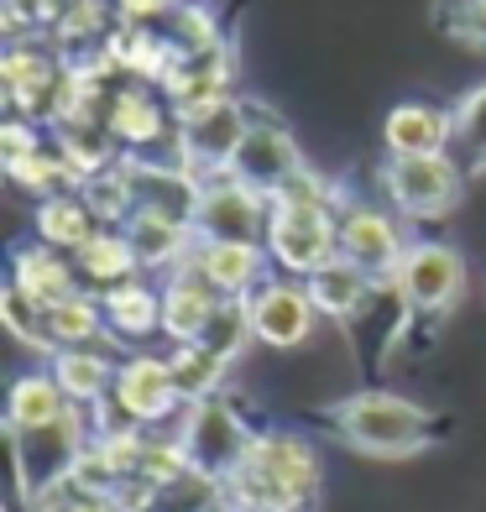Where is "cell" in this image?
Listing matches in <instances>:
<instances>
[{"label": "cell", "mask_w": 486, "mask_h": 512, "mask_svg": "<svg viewBox=\"0 0 486 512\" xmlns=\"http://www.w3.org/2000/svg\"><path fill=\"white\" fill-rule=\"evenodd\" d=\"M225 492L241 512H309L319 497V455L298 434H262L225 476Z\"/></svg>", "instance_id": "1"}, {"label": "cell", "mask_w": 486, "mask_h": 512, "mask_svg": "<svg viewBox=\"0 0 486 512\" xmlns=\"http://www.w3.org/2000/svg\"><path fill=\"white\" fill-rule=\"evenodd\" d=\"M330 418H335V429L351 450L382 455V460L413 455V450H424V439H429V413L419 403L398 398V392H356V398H345Z\"/></svg>", "instance_id": "2"}, {"label": "cell", "mask_w": 486, "mask_h": 512, "mask_svg": "<svg viewBox=\"0 0 486 512\" xmlns=\"http://www.w3.org/2000/svg\"><path fill=\"white\" fill-rule=\"evenodd\" d=\"M6 445H11V476L21 486V497H37L48 486H58L63 476H74V465L84 460L89 450L84 413L74 403L63 418H53L42 429H6Z\"/></svg>", "instance_id": "3"}, {"label": "cell", "mask_w": 486, "mask_h": 512, "mask_svg": "<svg viewBox=\"0 0 486 512\" xmlns=\"http://www.w3.org/2000/svg\"><path fill=\"white\" fill-rule=\"evenodd\" d=\"M267 256L293 277H314L330 262H340V220L330 204H293L272 199L267 225Z\"/></svg>", "instance_id": "4"}, {"label": "cell", "mask_w": 486, "mask_h": 512, "mask_svg": "<svg viewBox=\"0 0 486 512\" xmlns=\"http://www.w3.org/2000/svg\"><path fill=\"white\" fill-rule=\"evenodd\" d=\"M246 131H251V105L230 100V95L194 105V110H178V168L225 178L246 142Z\"/></svg>", "instance_id": "5"}, {"label": "cell", "mask_w": 486, "mask_h": 512, "mask_svg": "<svg viewBox=\"0 0 486 512\" xmlns=\"http://www.w3.org/2000/svg\"><path fill=\"white\" fill-rule=\"evenodd\" d=\"M382 189L408 220H439L460 204L466 178H460L455 157H445V152L439 157H387L382 162Z\"/></svg>", "instance_id": "6"}, {"label": "cell", "mask_w": 486, "mask_h": 512, "mask_svg": "<svg viewBox=\"0 0 486 512\" xmlns=\"http://www.w3.org/2000/svg\"><path fill=\"white\" fill-rule=\"evenodd\" d=\"M267 225H272V194L251 189L241 178H204L199 209H194V230L199 241H257L267 246Z\"/></svg>", "instance_id": "7"}, {"label": "cell", "mask_w": 486, "mask_h": 512, "mask_svg": "<svg viewBox=\"0 0 486 512\" xmlns=\"http://www.w3.org/2000/svg\"><path fill=\"white\" fill-rule=\"evenodd\" d=\"M392 283H398V293L413 309L445 314L455 298L466 293V262H460V251L445 246V241H413L403 251L398 272H392Z\"/></svg>", "instance_id": "8"}, {"label": "cell", "mask_w": 486, "mask_h": 512, "mask_svg": "<svg viewBox=\"0 0 486 512\" xmlns=\"http://www.w3.org/2000/svg\"><path fill=\"white\" fill-rule=\"evenodd\" d=\"M178 439L189 445V460L199 465V471H210L220 481L236 471V465L246 460V450H251V434L241 424V413L230 408V403H220V398L194 403L189 418H183V434Z\"/></svg>", "instance_id": "9"}, {"label": "cell", "mask_w": 486, "mask_h": 512, "mask_svg": "<svg viewBox=\"0 0 486 512\" xmlns=\"http://www.w3.org/2000/svg\"><path fill=\"white\" fill-rule=\"evenodd\" d=\"M251 309V330H257L262 345L272 351H293L314 335V319H319V304L309 283H262L257 293L246 298Z\"/></svg>", "instance_id": "10"}, {"label": "cell", "mask_w": 486, "mask_h": 512, "mask_svg": "<svg viewBox=\"0 0 486 512\" xmlns=\"http://www.w3.org/2000/svg\"><path fill=\"white\" fill-rule=\"evenodd\" d=\"M403 225L382 215L377 204H351L340 215V256L345 262H356L361 272H372V277H392L403 262Z\"/></svg>", "instance_id": "11"}, {"label": "cell", "mask_w": 486, "mask_h": 512, "mask_svg": "<svg viewBox=\"0 0 486 512\" xmlns=\"http://www.w3.org/2000/svg\"><path fill=\"white\" fill-rule=\"evenodd\" d=\"M110 403L121 408L136 429L147 424H162L183 398L173 387V366L157 361V356H131L121 361V371H115V387H110Z\"/></svg>", "instance_id": "12"}, {"label": "cell", "mask_w": 486, "mask_h": 512, "mask_svg": "<svg viewBox=\"0 0 486 512\" xmlns=\"http://www.w3.org/2000/svg\"><path fill=\"white\" fill-rule=\"evenodd\" d=\"M298 173H304V157H298L293 136L277 121H257V115H251V131H246L236 162H230V178H241V183H251V189H262V194H277Z\"/></svg>", "instance_id": "13"}, {"label": "cell", "mask_w": 486, "mask_h": 512, "mask_svg": "<svg viewBox=\"0 0 486 512\" xmlns=\"http://www.w3.org/2000/svg\"><path fill=\"white\" fill-rule=\"evenodd\" d=\"M225 293L194 267V256L183 267H173L168 288H162V335H173L178 345L189 340H204V330H210V319L220 314Z\"/></svg>", "instance_id": "14"}, {"label": "cell", "mask_w": 486, "mask_h": 512, "mask_svg": "<svg viewBox=\"0 0 486 512\" xmlns=\"http://www.w3.org/2000/svg\"><path fill=\"white\" fill-rule=\"evenodd\" d=\"M455 142V110H439L424 100L392 105L382 121V147L387 157H439Z\"/></svg>", "instance_id": "15"}, {"label": "cell", "mask_w": 486, "mask_h": 512, "mask_svg": "<svg viewBox=\"0 0 486 512\" xmlns=\"http://www.w3.org/2000/svg\"><path fill=\"white\" fill-rule=\"evenodd\" d=\"M225 84H230V48L215 42L204 53H178L162 74V89L178 110H194V105H210V100H225Z\"/></svg>", "instance_id": "16"}, {"label": "cell", "mask_w": 486, "mask_h": 512, "mask_svg": "<svg viewBox=\"0 0 486 512\" xmlns=\"http://www.w3.org/2000/svg\"><path fill=\"white\" fill-rule=\"evenodd\" d=\"M126 241L142 267H183L199 251V230L189 220L157 215V209H136L126 220Z\"/></svg>", "instance_id": "17"}, {"label": "cell", "mask_w": 486, "mask_h": 512, "mask_svg": "<svg viewBox=\"0 0 486 512\" xmlns=\"http://www.w3.org/2000/svg\"><path fill=\"white\" fill-rule=\"evenodd\" d=\"M194 267L210 277L225 298H251V293L262 288L267 251H262L257 241H199Z\"/></svg>", "instance_id": "18"}, {"label": "cell", "mask_w": 486, "mask_h": 512, "mask_svg": "<svg viewBox=\"0 0 486 512\" xmlns=\"http://www.w3.org/2000/svg\"><path fill=\"white\" fill-rule=\"evenodd\" d=\"M11 283L27 293V298H37L42 309H53V304H63V298L84 293V288H79V267H68L48 241L21 246V251L11 256Z\"/></svg>", "instance_id": "19"}, {"label": "cell", "mask_w": 486, "mask_h": 512, "mask_svg": "<svg viewBox=\"0 0 486 512\" xmlns=\"http://www.w3.org/2000/svg\"><path fill=\"white\" fill-rule=\"evenodd\" d=\"M115 371H121V366H115L105 351H95V345H68V351H53V377L68 392V403L95 408L100 398H110Z\"/></svg>", "instance_id": "20"}, {"label": "cell", "mask_w": 486, "mask_h": 512, "mask_svg": "<svg viewBox=\"0 0 486 512\" xmlns=\"http://www.w3.org/2000/svg\"><path fill=\"white\" fill-rule=\"evenodd\" d=\"M100 309H105V330L121 335V340H142V335L162 330V293L147 288L142 277L105 288L100 293Z\"/></svg>", "instance_id": "21"}, {"label": "cell", "mask_w": 486, "mask_h": 512, "mask_svg": "<svg viewBox=\"0 0 486 512\" xmlns=\"http://www.w3.org/2000/svg\"><path fill=\"white\" fill-rule=\"evenodd\" d=\"M309 283V293H314V304H319V314H330V319H356L366 304H372V288H377V277L372 272H361L356 262H330L324 272H314V277H304Z\"/></svg>", "instance_id": "22"}, {"label": "cell", "mask_w": 486, "mask_h": 512, "mask_svg": "<svg viewBox=\"0 0 486 512\" xmlns=\"http://www.w3.org/2000/svg\"><path fill=\"white\" fill-rule=\"evenodd\" d=\"M37 236L48 241L53 251H79L84 241L100 236V215L89 209V199L74 194H58V199H42L37 204Z\"/></svg>", "instance_id": "23"}, {"label": "cell", "mask_w": 486, "mask_h": 512, "mask_svg": "<svg viewBox=\"0 0 486 512\" xmlns=\"http://www.w3.org/2000/svg\"><path fill=\"white\" fill-rule=\"evenodd\" d=\"M68 408V392L58 387L53 371H27V377L11 382V403H6V429H42L63 418Z\"/></svg>", "instance_id": "24"}, {"label": "cell", "mask_w": 486, "mask_h": 512, "mask_svg": "<svg viewBox=\"0 0 486 512\" xmlns=\"http://www.w3.org/2000/svg\"><path fill=\"white\" fill-rule=\"evenodd\" d=\"M105 126L115 131V142H126V147H152L162 126H168V115H162V105L147 95V89H115L110 95V110H105Z\"/></svg>", "instance_id": "25"}, {"label": "cell", "mask_w": 486, "mask_h": 512, "mask_svg": "<svg viewBox=\"0 0 486 512\" xmlns=\"http://www.w3.org/2000/svg\"><path fill=\"white\" fill-rule=\"evenodd\" d=\"M74 267L84 272V283H100V288H115V283H131L136 277V251L126 241V230H100L95 241H84L74 251Z\"/></svg>", "instance_id": "26"}, {"label": "cell", "mask_w": 486, "mask_h": 512, "mask_svg": "<svg viewBox=\"0 0 486 512\" xmlns=\"http://www.w3.org/2000/svg\"><path fill=\"white\" fill-rule=\"evenodd\" d=\"M173 366V387H178V398L183 403H204V398H215V387L225 377V356H215L204 340H189V345H178V351L168 356Z\"/></svg>", "instance_id": "27"}, {"label": "cell", "mask_w": 486, "mask_h": 512, "mask_svg": "<svg viewBox=\"0 0 486 512\" xmlns=\"http://www.w3.org/2000/svg\"><path fill=\"white\" fill-rule=\"evenodd\" d=\"M100 330H105V309H100V298H89V293H74V298H63V304L48 309L53 351H68V345H95Z\"/></svg>", "instance_id": "28"}, {"label": "cell", "mask_w": 486, "mask_h": 512, "mask_svg": "<svg viewBox=\"0 0 486 512\" xmlns=\"http://www.w3.org/2000/svg\"><path fill=\"white\" fill-rule=\"evenodd\" d=\"M16 183H21V189H32L37 199H58V194H74L79 189V173L74 168H68V157L58 152V147H37L32 157H21V162H11V168H6Z\"/></svg>", "instance_id": "29"}, {"label": "cell", "mask_w": 486, "mask_h": 512, "mask_svg": "<svg viewBox=\"0 0 486 512\" xmlns=\"http://www.w3.org/2000/svg\"><path fill=\"white\" fill-rule=\"evenodd\" d=\"M225 481L220 476H210V471H183L178 481H168V486H157V497H152V512H215V507H225Z\"/></svg>", "instance_id": "30"}, {"label": "cell", "mask_w": 486, "mask_h": 512, "mask_svg": "<svg viewBox=\"0 0 486 512\" xmlns=\"http://www.w3.org/2000/svg\"><path fill=\"white\" fill-rule=\"evenodd\" d=\"M251 340H257V330H251V309H246V298H225L220 314L210 319V330H204V345H210L215 356L236 361Z\"/></svg>", "instance_id": "31"}, {"label": "cell", "mask_w": 486, "mask_h": 512, "mask_svg": "<svg viewBox=\"0 0 486 512\" xmlns=\"http://www.w3.org/2000/svg\"><path fill=\"white\" fill-rule=\"evenodd\" d=\"M0 314H6V324H11V335H16V340H27L32 351H48V356H53V340H48V309H42L37 298H27V293L11 283L6 298H0Z\"/></svg>", "instance_id": "32"}, {"label": "cell", "mask_w": 486, "mask_h": 512, "mask_svg": "<svg viewBox=\"0 0 486 512\" xmlns=\"http://www.w3.org/2000/svg\"><path fill=\"white\" fill-rule=\"evenodd\" d=\"M455 142L471 157V168H486V84H476L455 105Z\"/></svg>", "instance_id": "33"}, {"label": "cell", "mask_w": 486, "mask_h": 512, "mask_svg": "<svg viewBox=\"0 0 486 512\" xmlns=\"http://www.w3.org/2000/svg\"><path fill=\"white\" fill-rule=\"evenodd\" d=\"M58 11H63V0H0V16H6L11 42H16V37H32V32H42V27H53Z\"/></svg>", "instance_id": "34"}, {"label": "cell", "mask_w": 486, "mask_h": 512, "mask_svg": "<svg viewBox=\"0 0 486 512\" xmlns=\"http://www.w3.org/2000/svg\"><path fill=\"white\" fill-rule=\"evenodd\" d=\"M0 147H6V168H11V162L32 157V152L42 147V131L27 126V121H6V131H0Z\"/></svg>", "instance_id": "35"}, {"label": "cell", "mask_w": 486, "mask_h": 512, "mask_svg": "<svg viewBox=\"0 0 486 512\" xmlns=\"http://www.w3.org/2000/svg\"><path fill=\"white\" fill-rule=\"evenodd\" d=\"M455 37L486 48V0H460V16H455Z\"/></svg>", "instance_id": "36"}, {"label": "cell", "mask_w": 486, "mask_h": 512, "mask_svg": "<svg viewBox=\"0 0 486 512\" xmlns=\"http://www.w3.org/2000/svg\"><path fill=\"white\" fill-rule=\"evenodd\" d=\"M178 6H189V0H115L121 21H152V16H168Z\"/></svg>", "instance_id": "37"}, {"label": "cell", "mask_w": 486, "mask_h": 512, "mask_svg": "<svg viewBox=\"0 0 486 512\" xmlns=\"http://www.w3.org/2000/svg\"><path fill=\"white\" fill-rule=\"evenodd\" d=\"M63 512H121V502H115V497H95V492H79Z\"/></svg>", "instance_id": "38"}, {"label": "cell", "mask_w": 486, "mask_h": 512, "mask_svg": "<svg viewBox=\"0 0 486 512\" xmlns=\"http://www.w3.org/2000/svg\"><path fill=\"white\" fill-rule=\"evenodd\" d=\"M215 512H241V507H236V502H225V507H215Z\"/></svg>", "instance_id": "39"}]
</instances>
